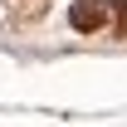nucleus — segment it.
Returning <instances> with one entry per match:
<instances>
[{
  "label": "nucleus",
  "instance_id": "f257e3e1",
  "mask_svg": "<svg viewBox=\"0 0 127 127\" xmlns=\"http://www.w3.org/2000/svg\"><path fill=\"white\" fill-rule=\"evenodd\" d=\"M68 25L78 34H98L108 25V5H103V0H73V5H68Z\"/></svg>",
  "mask_w": 127,
  "mask_h": 127
}]
</instances>
